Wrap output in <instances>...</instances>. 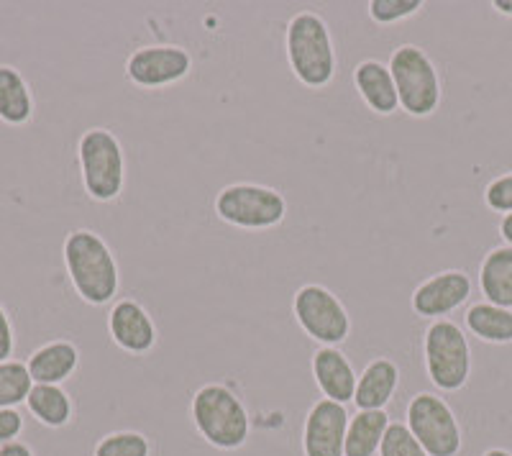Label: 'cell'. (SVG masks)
<instances>
[{"label":"cell","mask_w":512,"mask_h":456,"mask_svg":"<svg viewBox=\"0 0 512 456\" xmlns=\"http://www.w3.org/2000/svg\"><path fill=\"white\" fill-rule=\"evenodd\" d=\"M62 259L67 277L77 298L90 308L113 303L121 290V267L108 241L93 228H75L62 244Z\"/></svg>","instance_id":"obj_1"},{"label":"cell","mask_w":512,"mask_h":456,"mask_svg":"<svg viewBox=\"0 0 512 456\" xmlns=\"http://www.w3.org/2000/svg\"><path fill=\"white\" fill-rule=\"evenodd\" d=\"M285 54L295 80L310 90L328 88L338 72L336 41L326 18L315 11H300L290 18Z\"/></svg>","instance_id":"obj_2"},{"label":"cell","mask_w":512,"mask_h":456,"mask_svg":"<svg viewBox=\"0 0 512 456\" xmlns=\"http://www.w3.org/2000/svg\"><path fill=\"white\" fill-rule=\"evenodd\" d=\"M190 418L195 431L213 449L236 451L249 441V410H246L244 400L223 382H208L192 395Z\"/></svg>","instance_id":"obj_3"},{"label":"cell","mask_w":512,"mask_h":456,"mask_svg":"<svg viewBox=\"0 0 512 456\" xmlns=\"http://www.w3.org/2000/svg\"><path fill=\"white\" fill-rule=\"evenodd\" d=\"M82 188L95 203H113L126 188V152L111 129L93 126L77 141Z\"/></svg>","instance_id":"obj_4"},{"label":"cell","mask_w":512,"mask_h":456,"mask_svg":"<svg viewBox=\"0 0 512 456\" xmlns=\"http://www.w3.org/2000/svg\"><path fill=\"white\" fill-rule=\"evenodd\" d=\"M390 72L395 77L400 111L413 118H428L438 111L443 98L441 75L431 54L418 44H400L390 54Z\"/></svg>","instance_id":"obj_5"},{"label":"cell","mask_w":512,"mask_h":456,"mask_svg":"<svg viewBox=\"0 0 512 456\" xmlns=\"http://www.w3.org/2000/svg\"><path fill=\"white\" fill-rule=\"evenodd\" d=\"M423 362L428 380L441 392H459L472 377V344L451 318L431 321L423 334Z\"/></svg>","instance_id":"obj_6"},{"label":"cell","mask_w":512,"mask_h":456,"mask_svg":"<svg viewBox=\"0 0 512 456\" xmlns=\"http://www.w3.org/2000/svg\"><path fill=\"white\" fill-rule=\"evenodd\" d=\"M287 198L277 188L259 182H231L218 190L213 213L241 231H269L287 218Z\"/></svg>","instance_id":"obj_7"},{"label":"cell","mask_w":512,"mask_h":456,"mask_svg":"<svg viewBox=\"0 0 512 456\" xmlns=\"http://www.w3.org/2000/svg\"><path fill=\"white\" fill-rule=\"evenodd\" d=\"M292 318L318 346H341L351 336V316L331 287L308 282L292 295Z\"/></svg>","instance_id":"obj_8"},{"label":"cell","mask_w":512,"mask_h":456,"mask_svg":"<svg viewBox=\"0 0 512 456\" xmlns=\"http://www.w3.org/2000/svg\"><path fill=\"white\" fill-rule=\"evenodd\" d=\"M410 428L428 456H456L461 451V426L451 405L436 392H418L405 410Z\"/></svg>","instance_id":"obj_9"},{"label":"cell","mask_w":512,"mask_h":456,"mask_svg":"<svg viewBox=\"0 0 512 456\" xmlns=\"http://www.w3.org/2000/svg\"><path fill=\"white\" fill-rule=\"evenodd\" d=\"M192 54L182 44H146L126 59V80L141 90L172 88L192 72Z\"/></svg>","instance_id":"obj_10"},{"label":"cell","mask_w":512,"mask_h":456,"mask_svg":"<svg viewBox=\"0 0 512 456\" xmlns=\"http://www.w3.org/2000/svg\"><path fill=\"white\" fill-rule=\"evenodd\" d=\"M474 282L464 269H443L420 282L410 295V308L425 321H441L472 298Z\"/></svg>","instance_id":"obj_11"},{"label":"cell","mask_w":512,"mask_h":456,"mask_svg":"<svg viewBox=\"0 0 512 456\" xmlns=\"http://www.w3.org/2000/svg\"><path fill=\"white\" fill-rule=\"evenodd\" d=\"M108 334L131 357H144L157 346L159 331L152 313L134 298H121L108 310Z\"/></svg>","instance_id":"obj_12"},{"label":"cell","mask_w":512,"mask_h":456,"mask_svg":"<svg viewBox=\"0 0 512 456\" xmlns=\"http://www.w3.org/2000/svg\"><path fill=\"white\" fill-rule=\"evenodd\" d=\"M349 410L346 405L320 398L308 410L303 428L305 456H344L346 431H349Z\"/></svg>","instance_id":"obj_13"},{"label":"cell","mask_w":512,"mask_h":456,"mask_svg":"<svg viewBox=\"0 0 512 456\" xmlns=\"http://www.w3.org/2000/svg\"><path fill=\"white\" fill-rule=\"evenodd\" d=\"M310 367H313V380L323 398L341 405L354 403L359 375H356L351 359L338 346H318L313 351Z\"/></svg>","instance_id":"obj_14"},{"label":"cell","mask_w":512,"mask_h":456,"mask_svg":"<svg viewBox=\"0 0 512 456\" xmlns=\"http://www.w3.org/2000/svg\"><path fill=\"white\" fill-rule=\"evenodd\" d=\"M354 88L364 106L377 116H392L400 111V98H397L395 77H392L390 65H384L379 59H361L354 67Z\"/></svg>","instance_id":"obj_15"},{"label":"cell","mask_w":512,"mask_h":456,"mask_svg":"<svg viewBox=\"0 0 512 456\" xmlns=\"http://www.w3.org/2000/svg\"><path fill=\"white\" fill-rule=\"evenodd\" d=\"M29 375L34 385H62L80 367V349L70 339H54L31 351Z\"/></svg>","instance_id":"obj_16"},{"label":"cell","mask_w":512,"mask_h":456,"mask_svg":"<svg viewBox=\"0 0 512 456\" xmlns=\"http://www.w3.org/2000/svg\"><path fill=\"white\" fill-rule=\"evenodd\" d=\"M400 387V367L392 359L377 357L356 380L354 403L359 410H384Z\"/></svg>","instance_id":"obj_17"},{"label":"cell","mask_w":512,"mask_h":456,"mask_svg":"<svg viewBox=\"0 0 512 456\" xmlns=\"http://www.w3.org/2000/svg\"><path fill=\"white\" fill-rule=\"evenodd\" d=\"M479 290L484 300L512 310V246L489 249L479 264Z\"/></svg>","instance_id":"obj_18"},{"label":"cell","mask_w":512,"mask_h":456,"mask_svg":"<svg viewBox=\"0 0 512 456\" xmlns=\"http://www.w3.org/2000/svg\"><path fill=\"white\" fill-rule=\"evenodd\" d=\"M34 118V93L13 65H0V121L26 126Z\"/></svg>","instance_id":"obj_19"},{"label":"cell","mask_w":512,"mask_h":456,"mask_svg":"<svg viewBox=\"0 0 512 456\" xmlns=\"http://www.w3.org/2000/svg\"><path fill=\"white\" fill-rule=\"evenodd\" d=\"M466 328L477 336L479 341L492 346L512 344V310L492 305L487 300L469 305L464 316Z\"/></svg>","instance_id":"obj_20"},{"label":"cell","mask_w":512,"mask_h":456,"mask_svg":"<svg viewBox=\"0 0 512 456\" xmlns=\"http://www.w3.org/2000/svg\"><path fill=\"white\" fill-rule=\"evenodd\" d=\"M387 410H359L349 421L344 456H374L379 454L384 433L390 428Z\"/></svg>","instance_id":"obj_21"},{"label":"cell","mask_w":512,"mask_h":456,"mask_svg":"<svg viewBox=\"0 0 512 456\" xmlns=\"http://www.w3.org/2000/svg\"><path fill=\"white\" fill-rule=\"evenodd\" d=\"M26 408L47 428H64L75 413L72 398L62 385H34L26 398Z\"/></svg>","instance_id":"obj_22"},{"label":"cell","mask_w":512,"mask_h":456,"mask_svg":"<svg viewBox=\"0 0 512 456\" xmlns=\"http://www.w3.org/2000/svg\"><path fill=\"white\" fill-rule=\"evenodd\" d=\"M31 387H34V380L24 362H16V359L0 362V410L26 403Z\"/></svg>","instance_id":"obj_23"},{"label":"cell","mask_w":512,"mask_h":456,"mask_svg":"<svg viewBox=\"0 0 512 456\" xmlns=\"http://www.w3.org/2000/svg\"><path fill=\"white\" fill-rule=\"evenodd\" d=\"M93 456H152V444L139 431H116L95 444Z\"/></svg>","instance_id":"obj_24"},{"label":"cell","mask_w":512,"mask_h":456,"mask_svg":"<svg viewBox=\"0 0 512 456\" xmlns=\"http://www.w3.org/2000/svg\"><path fill=\"white\" fill-rule=\"evenodd\" d=\"M423 6V0H372L369 3V18L379 26H395L418 16Z\"/></svg>","instance_id":"obj_25"},{"label":"cell","mask_w":512,"mask_h":456,"mask_svg":"<svg viewBox=\"0 0 512 456\" xmlns=\"http://www.w3.org/2000/svg\"><path fill=\"white\" fill-rule=\"evenodd\" d=\"M379 456H428L420 441L415 439L410 428L405 423H390L387 433H384L382 446H379Z\"/></svg>","instance_id":"obj_26"},{"label":"cell","mask_w":512,"mask_h":456,"mask_svg":"<svg viewBox=\"0 0 512 456\" xmlns=\"http://www.w3.org/2000/svg\"><path fill=\"white\" fill-rule=\"evenodd\" d=\"M484 205H487L489 211L502 213V216L512 213V170L495 177L484 188Z\"/></svg>","instance_id":"obj_27"},{"label":"cell","mask_w":512,"mask_h":456,"mask_svg":"<svg viewBox=\"0 0 512 456\" xmlns=\"http://www.w3.org/2000/svg\"><path fill=\"white\" fill-rule=\"evenodd\" d=\"M21 433H24V416L16 408L0 410V446L18 441Z\"/></svg>","instance_id":"obj_28"},{"label":"cell","mask_w":512,"mask_h":456,"mask_svg":"<svg viewBox=\"0 0 512 456\" xmlns=\"http://www.w3.org/2000/svg\"><path fill=\"white\" fill-rule=\"evenodd\" d=\"M13 349H16V331H13L6 305L0 303V362H8L13 357Z\"/></svg>","instance_id":"obj_29"},{"label":"cell","mask_w":512,"mask_h":456,"mask_svg":"<svg viewBox=\"0 0 512 456\" xmlns=\"http://www.w3.org/2000/svg\"><path fill=\"white\" fill-rule=\"evenodd\" d=\"M0 456H36V454L31 451L29 444H24V441H11V444L0 446Z\"/></svg>","instance_id":"obj_30"},{"label":"cell","mask_w":512,"mask_h":456,"mask_svg":"<svg viewBox=\"0 0 512 456\" xmlns=\"http://www.w3.org/2000/svg\"><path fill=\"white\" fill-rule=\"evenodd\" d=\"M500 236H502V241H505L507 246H512V213H507V216H502V221H500Z\"/></svg>","instance_id":"obj_31"},{"label":"cell","mask_w":512,"mask_h":456,"mask_svg":"<svg viewBox=\"0 0 512 456\" xmlns=\"http://www.w3.org/2000/svg\"><path fill=\"white\" fill-rule=\"evenodd\" d=\"M492 8H495L497 13H502V16L512 18V0H495V3H492Z\"/></svg>","instance_id":"obj_32"},{"label":"cell","mask_w":512,"mask_h":456,"mask_svg":"<svg viewBox=\"0 0 512 456\" xmlns=\"http://www.w3.org/2000/svg\"><path fill=\"white\" fill-rule=\"evenodd\" d=\"M482 456H512L510 451H505V449H489V451H484Z\"/></svg>","instance_id":"obj_33"}]
</instances>
